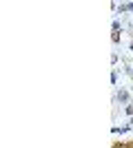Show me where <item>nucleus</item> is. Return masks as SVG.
Here are the masks:
<instances>
[{"instance_id": "4", "label": "nucleus", "mask_w": 133, "mask_h": 148, "mask_svg": "<svg viewBox=\"0 0 133 148\" xmlns=\"http://www.w3.org/2000/svg\"><path fill=\"white\" fill-rule=\"evenodd\" d=\"M131 2H133V0H131Z\"/></svg>"}, {"instance_id": "3", "label": "nucleus", "mask_w": 133, "mask_h": 148, "mask_svg": "<svg viewBox=\"0 0 133 148\" xmlns=\"http://www.w3.org/2000/svg\"><path fill=\"white\" fill-rule=\"evenodd\" d=\"M129 124H131V126H133V115H131V117H129Z\"/></svg>"}, {"instance_id": "2", "label": "nucleus", "mask_w": 133, "mask_h": 148, "mask_svg": "<svg viewBox=\"0 0 133 148\" xmlns=\"http://www.w3.org/2000/svg\"><path fill=\"white\" fill-rule=\"evenodd\" d=\"M124 111H127V115H133V104H127V108H124Z\"/></svg>"}, {"instance_id": "1", "label": "nucleus", "mask_w": 133, "mask_h": 148, "mask_svg": "<svg viewBox=\"0 0 133 148\" xmlns=\"http://www.w3.org/2000/svg\"><path fill=\"white\" fill-rule=\"evenodd\" d=\"M115 99H118V102H122V104H129V93L124 91V88H120V91H118V95H115Z\"/></svg>"}]
</instances>
